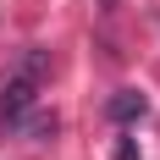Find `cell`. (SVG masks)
I'll list each match as a JSON object with an SVG mask.
<instances>
[{
  "label": "cell",
  "instance_id": "6da1fadb",
  "mask_svg": "<svg viewBox=\"0 0 160 160\" xmlns=\"http://www.w3.org/2000/svg\"><path fill=\"white\" fill-rule=\"evenodd\" d=\"M50 72V50H22V61H17V72L6 78V88H0V127H22L28 122V111L39 105V83H44Z\"/></svg>",
  "mask_w": 160,
  "mask_h": 160
},
{
  "label": "cell",
  "instance_id": "7a4b0ae2",
  "mask_svg": "<svg viewBox=\"0 0 160 160\" xmlns=\"http://www.w3.org/2000/svg\"><path fill=\"white\" fill-rule=\"evenodd\" d=\"M105 116H111V122H122V127H127V122H144V116H149V99L138 94V88H122V94L105 105Z\"/></svg>",
  "mask_w": 160,
  "mask_h": 160
},
{
  "label": "cell",
  "instance_id": "3957f363",
  "mask_svg": "<svg viewBox=\"0 0 160 160\" xmlns=\"http://www.w3.org/2000/svg\"><path fill=\"white\" fill-rule=\"evenodd\" d=\"M116 160H138V144H132V138H122V144H116Z\"/></svg>",
  "mask_w": 160,
  "mask_h": 160
}]
</instances>
